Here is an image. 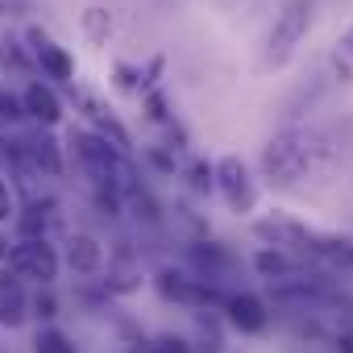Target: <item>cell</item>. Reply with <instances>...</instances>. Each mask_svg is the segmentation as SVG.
<instances>
[{"label": "cell", "instance_id": "obj_1", "mask_svg": "<svg viewBox=\"0 0 353 353\" xmlns=\"http://www.w3.org/2000/svg\"><path fill=\"white\" fill-rule=\"evenodd\" d=\"M307 166H312V137H307V133H287V137L270 141V150H266V170L274 174V179L291 183V179H299Z\"/></svg>", "mask_w": 353, "mask_h": 353}, {"label": "cell", "instance_id": "obj_2", "mask_svg": "<svg viewBox=\"0 0 353 353\" xmlns=\"http://www.w3.org/2000/svg\"><path fill=\"white\" fill-rule=\"evenodd\" d=\"M307 21H312V0H291L287 13L279 17L274 34H270V50H266V63H287L291 50L299 46V38L307 34Z\"/></svg>", "mask_w": 353, "mask_h": 353}, {"label": "cell", "instance_id": "obj_3", "mask_svg": "<svg viewBox=\"0 0 353 353\" xmlns=\"http://www.w3.org/2000/svg\"><path fill=\"white\" fill-rule=\"evenodd\" d=\"M75 154L83 162V170L92 174L96 183H112L121 174V158L117 150L108 145V137H96V133H75Z\"/></svg>", "mask_w": 353, "mask_h": 353}, {"label": "cell", "instance_id": "obj_4", "mask_svg": "<svg viewBox=\"0 0 353 353\" xmlns=\"http://www.w3.org/2000/svg\"><path fill=\"white\" fill-rule=\"evenodd\" d=\"M9 266L17 279H38V283H50L59 274V254L46 245V241H21L9 250Z\"/></svg>", "mask_w": 353, "mask_h": 353}, {"label": "cell", "instance_id": "obj_5", "mask_svg": "<svg viewBox=\"0 0 353 353\" xmlns=\"http://www.w3.org/2000/svg\"><path fill=\"white\" fill-rule=\"evenodd\" d=\"M26 320V291L13 270H0V324L17 328Z\"/></svg>", "mask_w": 353, "mask_h": 353}, {"label": "cell", "instance_id": "obj_6", "mask_svg": "<svg viewBox=\"0 0 353 353\" xmlns=\"http://www.w3.org/2000/svg\"><path fill=\"white\" fill-rule=\"evenodd\" d=\"M216 174H221V188H225V196H229L233 208H250V204H254V188H250L245 166H241L237 158H225V162L216 166Z\"/></svg>", "mask_w": 353, "mask_h": 353}, {"label": "cell", "instance_id": "obj_7", "mask_svg": "<svg viewBox=\"0 0 353 353\" xmlns=\"http://www.w3.org/2000/svg\"><path fill=\"white\" fill-rule=\"evenodd\" d=\"M21 108H26L30 117H38L42 125H54V121L63 117V108H59V96H54L50 88H42V83H30V88H26V96H21Z\"/></svg>", "mask_w": 353, "mask_h": 353}, {"label": "cell", "instance_id": "obj_8", "mask_svg": "<svg viewBox=\"0 0 353 353\" xmlns=\"http://www.w3.org/2000/svg\"><path fill=\"white\" fill-rule=\"evenodd\" d=\"M229 320H233L241 332H258V328L266 324V307H262V299H254V295H233V299H229Z\"/></svg>", "mask_w": 353, "mask_h": 353}, {"label": "cell", "instance_id": "obj_9", "mask_svg": "<svg viewBox=\"0 0 353 353\" xmlns=\"http://www.w3.org/2000/svg\"><path fill=\"white\" fill-rule=\"evenodd\" d=\"M258 237H266V241H274V245H312V237H307V229H299L295 221H258Z\"/></svg>", "mask_w": 353, "mask_h": 353}, {"label": "cell", "instance_id": "obj_10", "mask_svg": "<svg viewBox=\"0 0 353 353\" xmlns=\"http://www.w3.org/2000/svg\"><path fill=\"white\" fill-rule=\"evenodd\" d=\"M158 287H162V295L183 299V303H208V299H216L212 287H200V283H188V279H174V274H162Z\"/></svg>", "mask_w": 353, "mask_h": 353}, {"label": "cell", "instance_id": "obj_11", "mask_svg": "<svg viewBox=\"0 0 353 353\" xmlns=\"http://www.w3.org/2000/svg\"><path fill=\"white\" fill-rule=\"evenodd\" d=\"M67 262L79 270V274H92V270H100V245L92 241V237H71V250H67Z\"/></svg>", "mask_w": 353, "mask_h": 353}, {"label": "cell", "instance_id": "obj_12", "mask_svg": "<svg viewBox=\"0 0 353 353\" xmlns=\"http://www.w3.org/2000/svg\"><path fill=\"white\" fill-rule=\"evenodd\" d=\"M42 46H38V63H42V71L50 75V79H71V59H67V50L63 46H50L46 38H38Z\"/></svg>", "mask_w": 353, "mask_h": 353}, {"label": "cell", "instance_id": "obj_13", "mask_svg": "<svg viewBox=\"0 0 353 353\" xmlns=\"http://www.w3.org/2000/svg\"><path fill=\"white\" fill-rule=\"evenodd\" d=\"M332 71H336V79L345 83V79H353V30L336 42V54H332Z\"/></svg>", "mask_w": 353, "mask_h": 353}, {"label": "cell", "instance_id": "obj_14", "mask_svg": "<svg viewBox=\"0 0 353 353\" xmlns=\"http://www.w3.org/2000/svg\"><path fill=\"white\" fill-rule=\"evenodd\" d=\"M42 233H46V204H34L21 216V237L26 241H42Z\"/></svg>", "mask_w": 353, "mask_h": 353}, {"label": "cell", "instance_id": "obj_15", "mask_svg": "<svg viewBox=\"0 0 353 353\" xmlns=\"http://www.w3.org/2000/svg\"><path fill=\"white\" fill-rule=\"evenodd\" d=\"M34 162L46 166V170H59V150H54L50 137H38V141H34Z\"/></svg>", "mask_w": 353, "mask_h": 353}, {"label": "cell", "instance_id": "obj_16", "mask_svg": "<svg viewBox=\"0 0 353 353\" xmlns=\"http://www.w3.org/2000/svg\"><path fill=\"white\" fill-rule=\"evenodd\" d=\"M38 353H75V349L67 345L63 332H42V336H38Z\"/></svg>", "mask_w": 353, "mask_h": 353}, {"label": "cell", "instance_id": "obj_17", "mask_svg": "<svg viewBox=\"0 0 353 353\" xmlns=\"http://www.w3.org/2000/svg\"><path fill=\"white\" fill-rule=\"evenodd\" d=\"M258 270L274 279V274H287V262H283V258H279L274 250H262V254H258Z\"/></svg>", "mask_w": 353, "mask_h": 353}, {"label": "cell", "instance_id": "obj_18", "mask_svg": "<svg viewBox=\"0 0 353 353\" xmlns=\"http://www.w3.org/2000/svg\"><path fill=\"white\" fill-rule=\"evenodd\" d=\"M26 108H21V100L17 96H9V92H0V121H17Z\"/></svg>", "mask_w": 353, "mask_h": 353}, {"label": "cell", "instance_id": "obj_19", "mask_svg": "<svg viewBox=\"0 0 353 353\" xmlns=\"http://www.w3.org/2000/svg\"><path fill=\"white\" fill-rule=\"evenodd\" d=\"M154 353H188V341L183 336H158Z\"/></svg>", "mask_w": 353, "mask_h": 353}, {"label": "cell", "instance_id": "obj_20", "mask_svg": "<svg viewBox=\"0 0 353 353\" xmlns=\"http://www.w3.org/2000/svg\"><path fill=\"white\" fill-rule=\"evenodd\" d=\"M9 212H13V196H9L5 183H0V221H9Z\"/></svg>", "mask_w": 353, "mask_h": 353}, {"label": "cell", "instance_id": "obj_21", "mask_svg": "<svg viewBox=\"0 0 353 353\" xmlns=\"http://www.w3.org/2000/svg\"><path fill=\"white\" fill-rule=\"evenodd\" d=\"M38 312H42V316H54V299H50V295H38Z\"/></svg>", "mask_w": 353, "mask_h": 353}, {"label": "cell", "instance_id": "obj_22", "mask_svg": "<svg viewBox=\"0 0 353 353\" xmlns=\"http://www.w3.org/2000/svg\"><path fill=\"white\" fill-rule=\"evenodd\" d=\"M0 262H9V237H0Z\"/></svg>", "mask_w": 353, "mask_h": 353}, {"label": "cell", "instance_id": "obj_23", "mask_svg": "<svg viewBox=\"0 0 353 353\" xmlns=\"http://www.w3.org/2000/svg\"><path fill=\"white\" fill-rule=\"evenodd\" d=\"M341 353H353V336H341Z\"/></svg>", "mask_w": 353, "mask_h": 353}]
</instances>
